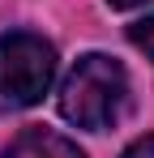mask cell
Here are the masks:
<instances>
[{"instance_id":"cell-6","label":"cell","mask_w":154,"mask_h":158,"mask_svg":"<svg viewBox=\"0 0 154 158\" xmlns=\"http://www.w3.org/2000/svg\"><path fill=\"white\" fill-rule=\"evenodd\" d=\"M111 9H137V4H146V0H107Z\"/></svg>"},{"instance_id":"cell-2","label":"cell","mask_w":154,"mask_h":158,"mask_svg":"<svg viewBox=\"0 0 154 158\" xmlns=\"http://www.w3.org/2000/svg\"><path fill=\"white\" fill-rule=\"evenodd\" d=\"M51 77H56V52L47 39L30 30L0 34V111L34 107L51 90Z\"/></svg>"},{"instance_id":"cell-4","label":"cell","mask_w":154,"mask_h":158,"mask_svg":"<svg viewBox=\"0 0 154 158\" xmlns=\"http://www.w3.org/2000/svg\"><path fill=\"white\" fill-rule=\"evenodd\" d=\"M128 39H133V47H141V52L154 60V13L141 17V22H133V26H128Z\"/></svg>"},{"instance_id":"cell-1","label":"cell","mask_w":154,"mask_h":158,"mask_svg":"<svg viewBox=\"0 0 154 158\" xmlns=\"http://www.w3.org/2000/svg\"><path fill=\"white\" fill-rule=\"evenodd\" d=\"M124 103H128L124 69L111 56H99V52L81 56L73 64V73L64 77V85H60V115L90 132L111 128L124 115Z\"/></svg>"},{"instance_id":"cell-5","label":"cell","mask_w":154,"mask_h":158,"mask_svg":"<svg viewBox=\"0 0 154 158\" xmlns=\"http://www.w3.org/2000/svg\"><path fill=\"white\" fill-rule=\"evenodd\" d=\"M124 158H154V137H141L124 150Z\"/></svg>"},{"instance_id":"cell-3","label":"cell","mask_w":154,"mask_h":158,"mask_svg":"<svg viewBox=\"0 0 154 158\" xmlns=\"http://www.w3.org/2000/svg\"><path fill=\"white\" fill-rule=\"evenodd\" d=\"M0 158H86V154L51 128H26L0 150Z\"/></svg>"}]
</instances>
